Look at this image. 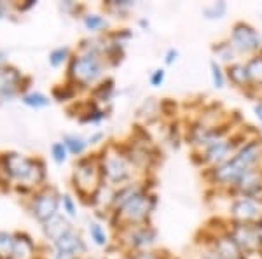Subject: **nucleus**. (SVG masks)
Masks as SVG:
<instances>
[{"label":"nucleus","mask_w":262,"mask_h":259,"mask_svg":"<svg viewBox=\"0 0 262 259\" xmlns=\"http://www.w3.org/2000/svg\"><path fill=\"white\" fill-rule=\"evenodd\" d=\"M158 207V194L152 191L150 186L143 182V188L133 194L121 209L112 212L114 219L119 224V229L128 226H140V224H149Z\"/></svg>","instance_id":"obj_1"},{"label":"nucleus","mask_w":262,"mask_h":259,"mask_svg":"<svg viewBox=\"0 0 262 259\" xmlns=\"http://www.w3.org/2000/svg\"><path fill=\"white\" fill-rule=\"evenodd\" d=\"M250 137H253V133L245 131V128L234 130V133H232L231 137L217 140V142L210 144V146H206L205 149H201V151H191L192 165L201 170L217 167V165L224 163V161L231 160L232 156H234V152Z\"/></svg>","instance_id":"obj_2"},{"label":"nucleus","mask_w":262,"mask_h":259,"mask_svg":"<svg viewBox=\"0 0 262 259\" xmlns=\"http://www.w3.org/2000/svg\"><path fill=\"white\" fill-rule=\"evenodd\" d=\"M105 60L100 54H88V53H77L72 54L67 69V77L69 83L74 84L75 88H86L96 86L105 72Z\"/></svg>","instance_id":"obj_3"},{"label":"nucleus","mask_w":262,"mask_h":259,"mask_svg":"<svg viewBox=\"0 0 262 259\" xmlns=\"http://www.w3.org/2000/svg\"><path fill=\"white\" fill-rule=\"evenodd\" d=\"M100 170L103 182H107L108 186H117V188L133 182L135 177V167L117 144H114L111 149H107L100 156Z\"/></svg>","instance_id":"obj_4"},{"label":"nucleus","mask_w":262,"mask_h":259,"mask_svg":"<svg viewBox=\"0 0 262 259\" xmlns=\"http://www.w3.org/2000/svg\"><path fill=\"white\" fill-rule=\"evenodd\" d=\"M72 184L79 196L91 198L100 186L103 184L100 170V158L96 154L79 158L74 165V173H72Z\"/></svg>","instance_id":"obj_5"},{"label":"nucleus","mask_w":262,"mask_h":259,"mask_svg":"<svg viewBox=\"0 0 262 259\" xmlns=\"http://www.w3.org/2000/svg\"><path fill=\"white\" fill-rule=\"evenodd\" d=\"M248 172L250 170H247L234 158H231L221 165H217V167L205 168L201 172V177L208 182L210 188H213L215 191H221V193H226L231 188H234Z\"/></svg>","instance_id":"obj_6"},{"label":"nucleus","mask_w":262,"mask_h":259,"mask_svg":"<svg viewBox=\"0 0 262 259\" xmlns=\"http://www.w3.org/2000/svg\"><path fill=\"white\" fill-rule=\"evenodd\" d=\"M227 41L231 42L238 56H245V60L262 51V35L252 23L245 19H238L231 25Z\"/></svg>","instance_id":"obj_7"},{"label":"nucleus","mask_w":262,"mask_h":259,"mask_svg":"<svg viewBox=\"0 0 262 259\" xmlns=\"http://www.w3.org/2000/svg\"><path fill=\"white\" fill-rule=\"evenodd\" d=\"M119 236L122 247L133 254V256L152 250L158 245V229L152 226V223L119 229Z\"/></svg>","instance_id":"obj_8"},{"label":"nucleus","mask_w":262,"mask_h":259,"mask_svg":"<svg viewBox=\"0 0 262 259\" xmlns=\"http://www.w3.org/2000/svg\"><path fill=\"white\" fill-rule=\"evenodd\" d=\"M4 167H6L7 175L14 177L25 184H39L46 175L44 165L40 161L23 158L19 154H7L4 158Z\"/></svg>","instance_id":"obj_9"},{"label":"nucleus","mask_w":262,"mask_h":259,"mask_svg":"<svg viewBox=\"0 0 262 259\" xmlns=\"http://www.w3.org/2000/svg\"><path fill=\"white\" fill-rule=\"evenodd\" d=\"M201 233H203V236H205V240L196 242L198 247L213 249L215 252L221 256V259H248L227 231L215 235V233L208 231V229L205 228V229H201Z\"/></svg>","instance_id":"obj_10"},{"label":"nucleus","mask_w":262,"mask_h":259,"mask_svg":"<svg viewBox=\"0 0 262 259\" xmlns=\"http://www.w3.org/2000/svg\"><path fill=\"white\" fill-rule=\"evenodd\" d=\"M262 215V203L259 200L236 196L227 205V219L234 223L253 224Z\"/></svg>","instance_id":"obj_11"},{"label":"nucleus","mask_w":262,"mask_h":259,"mask_svg":"<svg viewBox=\"0 0 262 259\" xmlns=\"http://www.w3.org/2000/svg\"><path fill=\"white\" fill-rule=\"evenodd\" d=\"M60 205H61V196L58 194V191L54 188H46L33 198L32 210L37 221L46 224V223H49V221H53L56 215H60L58 214Z\"/></svg>","instance_id":"obj_12"},{"label":"nucleus","mask_w":262,"mask_h":259,"mask_svg":"<svg viewBox=\"0 0 262 259\" xmlns=\"http://www.w3.org/2000/svg\"><path fill=\"white\" fill-rule=\"evenodd\" d=\"M227 233L232 236V240L238 244V247L243 250V254L247 257H252V256H255V254H259V236H257V231H255V228H253V224L229 221V224H227Z\"/></svg>","instance_id":"obj_13"},{"label":"nucleus","mask_w":262,"mask_h":259,"mask_svg":"<svg viewBox=\"0 0 262 259\" xmlns=\"http://www.w3.org/2000/svg\"><path fill=\"white\" fill-rule=\"evenodd\" d=\"M86 250V242L74 228L54 242V259H81Z\"/></svg>","instance_id":"obj_14"},{"label":"nucleus","mask_w":262,"mask_h":259,"mask_svg":"<svg viewBox=\"0 0 262 259\" xmlns=\"http://www.w3.org/2000/svg\"><path fill=\"white\" fill-rule=\"evenodd\" d=\"M245 65H247L248 75H250V83H252L250 91H247L245 95L255 102L262 100V51L253 54L250 58H247Z\"/></svg>","instance_id":"obj_15"},{"label":"nucleus","mask_w":262,"mask_h":259,"mask_svg":"<svg viewBox=\"0 0 262 259\" xmlns=\"http://www.w3.org/2000/svg\"><path fill=\"white\" fill-rule=\"evenodd\" d=\"M226 77H227V84H231L232 88L243 91V95L247 91H250L252 83H250V75H248L247 65H245V60H238L231 65L226 67Z\"/></svg>","instance_id":"obj_16"},{"label":"nucleus","mask_w":262,"mask_h":259,"mask_svg":"<svg viewBox=\"0 0 262 259\" xmlns=\"http://www.w3.org/2000/svg\"><path fill=\"white\" fill-rule=\"evenodd\" d=\"M212 53H213V60H217L219 63H222L224 67L231 65V63L238 62V53L234 51V48L231 46V42L227 39L213 42L212 44Z\"/></svg>","instance_id":"obj_17"},{"label":"nucleus","mask_w":262,"mask_h":259,"mask_svg":"<svg viewBox=\"0 0 262 259\" xmlns=\"http://www.w3.org/2000/svg\"><path fill=\"white\" fill-rule=\"evenodd\" d=\"M72 226H70V223L67 221L63 215H56L53 221H49V223H46L44 224V233H46V236H48L49 240H53V244L56 242L60 236L65 235L67 231H70Z\"/></svg>","instance_id":"obj_18"},{"label":"nucleus","mask_w":262,"mask_h":259,"mask_svg":"<svg viewBox=\"0 0 262 259\" xmlns=\"http://www.w3.org/2000/svg\"><path fill=\"white\" fill-rule=\"evenodd\" d=\"M103 60L107 65L111 67H117L119 63L124 60V44L117 41H112L103 44Z\"/></svg>","instance_id":"obj_19"},{"label":"nucleus","mask_w":262,"mask_h":259,"mask_svg":"<svg viewBox=\"0 0 262 259\" xmlns=\"http://www.w3.org/2000/svg\"><path fill=\"white\" fill-rule=\"evenodd\" d=\"M229 12V4L226 0H219V2H210L201 9V16L208 21H221Z\"/></svg>","instance_id":"obj_20"},{"label":"nucleus","mask_w":262,"mask_h":259,"mask_svg":"<svg viewBox=\"0 0 262 259\" xmlns=\"http://www.w3.org/2000/svg\"><path fill=\"white\" fill-rule=\"evenodd\" d=\"M114 90H116V83L112 77H105L103 81H100L96 86L91 88V96L93 100L98 104V102H108L112 96Z\"/></svg>","instance_id":"obj_21"},{"label":"nucleus","mask_w":262,"mask_h":259,"mask_svg":"<svg viewBox=\"0 0 262 259\" xmlns=\"http://www.w3.org/2000/svg\"><path fill=\"white\" fill-rule=\"evenodd\" d=\"M33 250H35V247H33V242L30 240V236L18 235L14 238V252H12L14 259H32Z\"/></svg>","instance_id":"obj_22"},{"label":"nucleus","mask_w":262,"mask_h":259,"mask_svg":"<svg viewBox=\"0 0 262 259\" xmlns=\"http://www.w3.org/2000/svg\"><path fill=\"white\" fill-rule=\"evenodd\" d=\"M210 75H212V84L215 90H224L227 86V77H226V67L217 60H210Z\"/></svg>","instance_id":"obj_23"},{"label":"nucleus","mask_w":262,"mask_h":259,"mask_svg":"<svg viewBox=\"0 0 262 259\" xmlns=\"http://www.w3.org/2000/svg\"><path fill=\"white\" fill-rule=\"evenodd\" d=\"M166 137H168V142H170V146L173 149H180V146L185 142V140H184V128H182L179 119L168 121Z\"/></svg>","instance_id":"obj_24"},{"label":"nucleus","mask_w":262,"mask_h":259,"mask_svg":"<svg viewBox=\"0 0 262 259\" xmlns=\"http://www.w3.org/2000/svg\"><path fill=\"white\" fill-rule=\"evenodd\" d=\"M65 144V147L69 149V154L72 156H82L84 151L88 149V140H84L82 137H77V135H65L61 140Z\"/></svg>","instance_id":"obj_25"},{"label":"nucleus","mask_w":262,"mask_h":259,"mask_svg":"<svg viewBox=\"0 0 262 259\" xmlns=\"http://www.w3.org/2000/svg\"><path fill=\"white\" fill-rule=\"evenodd\" d=\"M82 23H84V27H86V30H90V32H101L108 27L107 18L101 14H96V12H90V14L84 16Z\"/></svg>","instance_id":"obj_26"},{"label":"nucleus","mask_w":262,"mask_h":259,"mask_svg":"<svg viewBox=\"0 0 262 259\" xmlns=\"http://www.w3.org/2000/svg\"><path fill=\"white\" fill-rule=\"evenodd\" d=\"M75 95H77V88L74 86L72 83L67 84H58V86L53 88V98L58 102H69L74 100Z\"/></svg>","instance_id":"obj_27"},{"label":"nucleus","mask_w":262,"mask_h":259,"mask_svg":"<svg viewBox=\"0 0 262 259\" xmlns=\"http://www.w3.org/2000/svg\"><path fill=\"white\" fill-rule=\"evenodd\" d=\"M159 114L164 119L175 121L177 114H179V102H175L173 98H163L159 102Z\"/></svg>","instance_id":"obj_28"},{"label":"nucleus","mask_w":262,"mask_h":259,"mask_svg":"<svg viewBox=\"0 0 262 259\" xmlns=\"http://www.w3.org/2000/svg\"><path fill=\"white\" fill-rule=\"evenodd\" d=\"M72 58V49L69 46H61V48H56L49 53V63L53 67H61L65 62H70Z\"/></svg>","instance_id":"obj_29"},{"label":"nucleus","mask_w":262,"mask_h":259,"mask_svg":"<svg viewBox=\"0 0 262 259\" xmlns=\"http://www.w3.org/2000/svg\"><path fill=\"white\" fill-rule=\"evenodd\" d=\"M90 236H91V240L98 245V247H105V245L108 244L107 231H105V228L101 226L100 223H91L90 224Z\"/></svg>","instance_id":"obj_30"},{"label":"nucleus","mask_w":262,"mask_h":259,"mask_svg":"<svg viewBox=\"0 0 262 259\" xmlns=\"http://www.w3.org/2000/svg\"><path fill=\"white\" fill-rule=\"evenodd\" d=\"M105 7L111 11H116L117 14H128L135 7V2L133 0H107Z\"/></svg>","instance_id":"obj_31"},{"label":"nucleus","mask_w":262,"mask_h":259,"mask_svg":"<svg viewBox=\"0 0 262 259\" xmlns=\"http://www.w3.org/2000/svg\"><path fill=\"white\" fill-rule=\"evenodd\" d=\"M14 252V238L7 233H0V257L9 259Z\"/></svg>","instance_id":"obj_32"},{"label":"nucleus","mask_w":262,"mask_h":259,"mask_svg":"<svg viewBox=\"0 0 262 259\" xmlns=\"http://www.w3.org/2000/svg\"><path fill=\"white\" fill-rule=\"evenodd\" d=\"M23 102L30 107L40 109V107H48L49 105V98L42 93H28V95L23 96Z\"/></svg>","instance_id":"obj_33"},{"label":"nucleus","mask_w":262,"mask_h":259,"mask_svg":"<svg viewBox=\"0 0 262 259\" xmlns=\"http://www.w3.org/2000/svg\"><path fill=\"white\" fill-rule=\"evenodd\" d=\"M131 259H173V256L164 249H161V250L152 249V250H147V252L135 254V256H131Z\"/></svg>","instance_id":"obj_34"},{"label":"nucleus","mask_w":262,"mask_h":259,"mask_svg":"<svg viewBox=\"0 0 262 259\" xmlns=\"http://www.w3.org/2000/svg\"><path fill=\"white\" fill-rule=\"evenodd\" d=\"M51 156H53V160L56 161L58 165H61V163H65V161H67L69 149H67L63 142H56V144H53V146H51Z\"/></svg>","instance_id":"obj_35"},{"label":"nucleus","mask_w":262,"mask_h":259,"mask_svg":"<svg viewBox=\"0 0 262 259\" xmlns=\"http://www.w3.org/2000/svg\"><path fill=\"white\" fill-rule=\"evenodd\" d=\"M166 81V69L164 67H158L149 74V84L152 88H161Z\"/></svg>","instance_id":"obj_36"},{"label":"nucleus","mask_w":262,"mask_h":259,"mask_svg":"<svg viewBox=\"0 0 262 259\" xmlns=\"http://www.w3.org/2000/svg\"><path fill=\"white\" fill-rule=\"evenodd\" d=\"M61 207L67 217H75V215H77V205H75L74 198H72L70 194H63L61 196Z\"/></svg>","instance_id":"obj_37"},{"label":"nucleus","mask_w":262,"mask_h":259,"mask_svg":"<svg viewBox=\"0 0 262 259\" xmlns=\"http://www.w3.org/2000/svg\"><path fill=\"white\" fill-rule=\"evenodd\" d=\"M191 259H221L217 252L210 247H198L196 245V252L192 254Z\"/></svg>","instance_id":"obj_38"},{"label":"nucleus","mask_w":262,"mask_h":259,"mask_svg":"<svg viewBox=\"0 0 262 259\" xmlns=\"http://www.w3.org/2000/svg\"><path fill=\"white\" fill-rule=\"evenodd\" d=\"M179 56H180L179 49H177V48H168L166 51H164V54H163V63H164V67L175 65L177 60H179Z\"/></svg>","instance_id":"obj_39"},{"label":"nucleus","mask_w":262,"mask_h":259,"mask_svg":"<svg viewBox=\"0 0 262 259\" xmlns=\"http://www.w3.org/2000/svg\"><path fill=\"white\" fill-rule=\"evenodd\" d=\"M108 37H111L112 41H117V42H121V44H124L126 41H129L131 37H133V32H131L129 28H121V30H117V32L108 33Z\"/></svg>","instance_id":"obj_40"},{"label":"nucleus","mask_w":262,"mask_h":259,"mask_svg":"<svg viewBox=\"0 0 262 259\" xmlns=\"http://www.w3.org/2000/svg\"><path fill=\"white\" fill-rule=\"evenodd\" d=\"M252 110H253V116H255V119L259 121V123H260V126H262V100L253 102Z\"/></svg>","instance_id":"obj_41"},{"label":"nucleus","mask_w":262,"mask_h":259,"mask_svg":"<svg viewBox=\"0 0 262 259\" xmlns=\"http://www.w3.org/2000/svg\"><path fill=\"white\" fill-rule=\"evenodd\" d=\"M253 228H255L257 236H259V245H262V215L255 221V223H253Z\"/></svg>","instance_id":"obj_42"},{"label":"nucleus","mask_w":262,"mask_h":259,"mask_svg":"<svg viewBox=\"0 0 262 259\" xmlns=\"http://www.w3.org/2000/svg\"><path fill=\"white\" fill-rule=\"evenodd\" d=\"M101 140H103V133H95L93 137H90L88 140V144H91V146H95V144H100Z\"/></svg>","instance_id":"obj_43"},{"label":"nucleus","mask_w":262,"mask_h":259,"mask_svg":"<svg viewBox=\"0 0 262 259\" xmlns=\"http://www.w3.org/2000/svg\"><path fill=\"white\" fill-rule=\"evenodd\" d=\"M138 25H140V28H143V30H147V28H149V27H150L149 19H145V18L138 19Z\"/></svg>","instance_id":"obj_44"},{"label":"nucleus","mask_w":262,"mask_h":259,"mask_svg":"<svg viewBox=\"0 0 262 259\" xmlns=\"http://www.w3.org/2000/svg\"><path fill=\"white\" fill-rule=\"evenodd\" d=\"M259 137H260V140H262V126L259 128Z\"/></svg>","instance_id":"obj_45"}]
</instances>
